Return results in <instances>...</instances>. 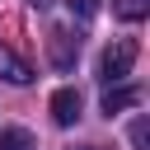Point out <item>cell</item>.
<instances>
[{"label": "cell", "instance_id": "obj_1", "mask_svg": "<svg viewBox=\"0 0 150 150\" xmlns=\"http://www.w3.org/2000/svg\"><path fill=\"white\" fill-rule=\"evenodd\" d=\"M136 42L131 38H117L112 47H103V56H98V80H108V84H117V80H127L131 75V66H136Z\"/></svg>", "mask_w": 150, "mask_h": 150}, {"label": "cell", "instance_id": "obj_2", "mask_svg": "<svg viewBox=\"0 0 150 150\" xmlns=\"http://www.w3.org/2000/svg\"><path fill=\"white\" fill-rule=\"evenodd\" d=\"M47 56H52L56 70H70L75 56H80V38L66 33V28H52V33H47Z\"/></svg>", "mask_w": 150, "mask_h": 150}, {"label": "cell", "instance_id": "obj_3", "mask_svg": "<svg viewBox=\"0 0 150 150\" xmlns=\"http://www.w3.org/2000/svg\"><path fill=\"white\" fill-rule=\"evenodd\" d=\"M80 108H84L80 89H70V84H66V89H56V94H52V122H56V127H75V122H80Z\"/></svg>", "mask_w": 150, "mask_h": 150}, {"label": "cell", "instance_id": "obj_4", "mask_svg": "<svg viewBox=\"0 0 150 150\" xmlns=\"http://www.w3.org/2000/svg\"><path fill=\"white\" fill-rule=\"evenodd\" d=\"M0 80H9V84H28V80H33V66H28L23 56H14L5 42H0Z\"/></svg>", "mask_w": 150, "mask_h": 150}, {"label": "cell", "instance_id": "obj_5", "mask_svg": "<svg viewBox=\"0 0 150 150\" xmlns=\"http://www.w3.org/2000/svg\"><path fill=\"white\" fill-rule=\"evenodd\" d=\"M141 103V89H108L103 94V112L112 117V112H122V108H136Z\"/></svg>", "mask_w": 150, "mask_h": 150}, {"label": "cell", "instance_id": "obj_6", "mask_svg": "<svg viewBox=\"0 0 150 150\" xmlns=\"http://www.w3.org/2000/svg\"><path fill=\"white\" fill-rule=\"evenodd\" d=\"M0 150H38V141H33L23 127H5V131H0Z\"/></svg>", "mask_w": 150, "mask_h": 150}, {"label": "cell", "instance_id": "obj_7", "mask_svg": "<svg viewBox=\"0 0 150 150\" xmlns=\"http://www.w3.org/2000/svg\"><path fill=\"white\" fill-rule=\"evenodd\" d=\"M112 14H117V19H127V23H141V19L150 14V0H117V5H112Z\"/></svg>", "mask_w": 150, "mask_h": 150}, {"label": "cell", "instance_id": "obj_8", "mask_svg": "<svg viewBox=\"0 0 150 150\" xmlns=\"http://www.w3.org/2000/svg\"><path fill=\"white\" fill-rule=\"evenodd\" d=\"M145 136H150V127H145V117H136V122H131V145L145 150Z\"/></svg>", "mask_w": 150, "mask_h": 150}, {"label": "cell", "instance_id": "obj_9", "mask_svg": "<svg viewBox=\"0 0 150 150\" xmlns=\"http://www.w3.org/2000/svg\"><path fill=\"white\" fill-rule=\"evenodd\" d=\"M70 9H80V19H89V14L98 9V5H94V0H70Z\"/></svg>", "mask_w": 150, "mask_h": 150}, {"label": "cell", "instance_id": "obj_10", "mask_svg": "<svg viewBox=\"0 0 150 150\" xmlns=\"http://www.w3.org/2000/svg\"><path fill=\"white\" fill-rule=\"evenodd\" d=\"M28 5H33V9H52L56 0H28Z\"/></svg>", "mask_w": 150, "mask_h": 150}, {"label": "cell", "instance_id": "obj_11", "mask_svg": "<svg viewBox=\"0 0 150 150\" xmlns=\"http://www.w3.org/2000/svg\"><path fill=\"white\" fill-rule=\"evenodd\" d=\"M84 150H103V145H84Z\"/></svg>", "mask_w": 150, "mask_h": 150}]
</instances>
